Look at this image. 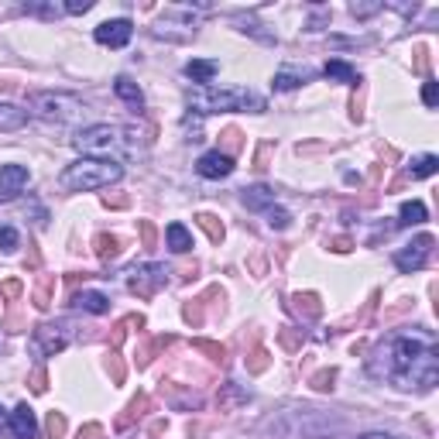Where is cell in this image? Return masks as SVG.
I'll use <instances>...</instances> for the list:
<instances>
[{
	"instance_id": "cell-1",
	"label": "cell",
	"mask_w": 439,
	"mask_h": 439,
	"mask_svg": "<svg viewBox=\"0 0 439 439\" xmlns=\"http://www.w3.org/2000/svg\"><path fill=\"white\" fill-rule=\"evenodd\" d=\"M367 374L398 391H433L439 381V344L425 326L388 333L367 357Z\"/></svg>"
},
{
	"instance_id": "cell-2",
	"label": "cell",
	"mask_w": 439,
	"mask_h": 439,
	"mask_svg": "<svg viewBox=\"0 0 439 439\" xmlns=\"http://www.w3.org/2000/svg\"><path fill=\"white\" fill-rule=\"evenodd\" d=\"M73 144L86 158L124 162V158H137V152H141V131L137 127H120V124H90V127L76 131Z\"/></svg>"
},
{
	"instance_id": "cell-3",
	"label": "cell",
	"mask_w": 439,
	"mask_h": 439,
	"mask_svg": "<svg viewBox=\"0 0 439 439\" xmlns=\"http://www.w3.org/2000/svg\"><path fill=\"white\" fill-rule=\"evenodd\" d=\"M192 114L210 117V114H227V110H250V114H265L268 103L265 96L250 93V90H213V86H196L186 93Z\"/></svg>"
},
{
	"instance_id": "cell-4",
	"label": "cell",
	"mask_w": 439,
	"mask_h": 439,
	"mask_svg": "<svg viewBox=\"0 0 439 439\" xmlns=\"http://www.w3.org/2000/svg\"><path fill=\"white\" fill-rule=\"evenodd\" d=\"M124 179V165L120 162H110V158H79L73 165H65L62 175H58V186L65 192H96L107 189Z\"/></svg>"
},
{
	"instance_id": "cell-5",
	"label": "cell",
	"mask_w": 439,
	"mask_h": 439,
	"mask_svg": "<svg viewBox=\"0 0 439 439\" xmlns=\"http://www.w3.org/2000/svg\"><path fill=\"white\" fill-rule=\"evenodd\" d=\"M24 103H28V110L41 120H48V124H73L83 117L86 110V103H83V96L76 93H65V90H45V93H28L24 96Z\"/></svg>"
},
{
	"instance_id": "cell-6",
	"label": "cell",
	"mask_w": 439,
	"mask_h": 439,
	"mask_svg": "<svg viewBox=\"0 0 439 439\" xmlns=\"http://www.w3.org/2000/svg\"><path fill=\"white\" fill-rule=\"evenodd\" d=\"M210 11V7H192V4H175V7H165V14L154 21L152 35L154 38H169V41H189L199 28V14Z\"/></svg>"
},
{
	"instance_id": "cell-7",
	"label": "cell",
	"mask_w": 439,
	"mask_h": 439,
	"mask_svg": "<svg viewBox=\"0 0 439 439\" xmlns=\"http://www.w3.org/2000/svg\"><path fill=\"white\" fill-rule=\"evenodd\" d=\"M162 285H169V268L165 265H134L127 271V288H131L134 295H141V299H152L154 292Z\"/></svg>"
},
{
	"instance_id": "cell-8",
	"label": "cell",
	"mask_w": 439,
	"mask_h": 439,
	"mask_svg": "<svg viewBox=\"0 0 439 439\" xmlns=\"http://www.w3.org/2000/svg\"><path fill=\"white\" fill-rule=\"evenodd\" d=\"M73 340V333H69V323H38L35 326V333H31V344L38 350L41 357H55L62 354L65 347Z\"/></svg>"
},
{
	"instance_id": "cell-9",
	"label": "cell",
	"mask_w": 439,
	"mask_h": 439,
	"mask_svg": "<svg viewBox=\"0 0 439 439\" xmlns=\"http://www.w3.org/2000/svg\"><path fill=\"white\" fill-rule=\"evenodd\" d=\"M433 244H436V237H433V233H422V237H416L412 244H405L401 250H395V268H398V271H405V275H412V271L425 268L429 254H433Z\"/></svg>"
},
{
	"instance_id": "cell-10",
	"label": "cell",
	"mask_w": 439,
	"mask_h": 439,
	"mask_svg": "<svg viewBox=\"0 0 439 439\" xmlns=\"http://www.w3.org/2000/svg\"><path fill=\"white\" fill-rule=\"evenodd\" d=\"M131 35H134V24L127 18H110V21H103V24H96V31H93V38L100 45H107V48H124L131 41Z\"/></svg>"
},
{
	"instance_id": "cell-11",
	"label": "cell",
	"mask_w": 439,
	"mask_h": 439,
	"mask_svg": "<svg viewBox=\"0 0 439 439\" xmlns=\"http://www.w3.org/2000/svg\"><path fill=\"white\" fill-rule=\"evenodd\" d=\"M7 429H11V436L14 439H38V419H35V408H31L28 401H21L18 408L11 412V419H7Z\"/></svg>"
},
{
	"instance_id": "cell-12",
	"label": "cell",
	"mask_w": 439,
	"mask_h": 439,
	"mask_svg": "<svg viewBox=\"0 0 439 439\" xmlns=\"http://www.w3.org/2000/svg\"><path fill=\"white\" fill-rule=\"evenodd\" d=\"M28 182H31V172L24 165H4L0 169V203H11L18 192H24Z\"/></svg>"
},
{
	"instance_id": "cell-13",
	"label": "cell",
	"mask_w": 439,
	"mask_h": 439,
	"mask_svg": "<svg viewBox=\"0 0 439 439\" xmlns=\"http://www.w3.org/2000/svg\"><path fill=\"white\" fill-rule=\"evenodd\" d=\"M196 172L203 175V179H227L230 172H233V158H230L227 152H206L199 154V162H196Z\"/></svg>"
},
{
	"instance_id": "cell-14",
	"label": "cell",
	"mask_w": 439,
	"mask_h": 439,
	"mask_svg": "<svg viewBox=\"0 0 439 439\" xmlns=\"http://www.w3.org/2000/svg\"><path fill=\"white\" fill-rule=\"evenodd\" d=\"M114 93L120 96V100H124L131 110H137V114L144 110V93H141V86H137L131 76H117L114 79Z\"/></svg>"
},
{
	"instance_id": "cell-15",
	"label": "cell",
	"mask_w": 439,
	"mask_h": 439,
	"mask_svg": "<svg viewBox=\"0 0 439 439\" xmlns=\"http://www.w3.org/2000/svg\"><path fill=\"white\" fill-rule=\"evenodd\" d=\"M216 73H220V62L216 58H192V62H186V76L192 83H199V86H210Z\"/></svg>"
},
{
	"instance_id": "cell-16",
	"label": "cell",
	"mask_w": 439,
	"mask_h": 439,
	"mask_svg": "<svg viewBox=\"0 0 439 439\" xmlns=\"http://www.w3.org/2000/svg\"><path fill=\"white\" fill-rule=\"evenodd\" d=\"M73 306L83 309V312H93V316H103L110 309V299L103 292H76L73 295Z\"/></svg>"
},
{
	"instance_id": "cell-17",
	"label": "cell",
	"mask_w": 439,
	"mask_h": 439,
	"mask_svg": "<svg viewBox=\"0 0 439 439\" xmlns=\"http://www.w3.org/2000/svg\"><path fill=\"white\" fill-rule=\"evenodd\" d=\"M240 203L248 210H268V206H275V192L268 186H248V189H240Z\"/></svg>"
},
{
	"instance_id": "cell-18",
	"label": "cell",
	"mask_w": 439,
	"mask_h": 439,
	"mask_svg": "<svg viewBox=\"0 0 439 439\" xmlns=\"http://www.w3.org/2000/svg\"><path fill=\"white\" fill-rule=\"evenodd\" d=\"M323 76L337 79V83H347V86H357V83H361V73H357L354 65H347L344 58H329L326 69H323Z\"/></svg>"
},
{
	"instance_id": "cell-19",
	"label": "cell",
	"mask_w": 439,
	"mask_h": 439,
	"mask_svg": "<svg viewBox=\"0 0 439 439\" xmlns=\"http://www.w3.org/2000/svg\"><path fill=\"white\" fill-rule=\"evenodd\" d=\"M28 124V110H18L14 103H0V134L21 131Z\"/></svg>"
},
{
	"instance_id": "cell-20",
	"label": "cell",
	"mask_w": 439,
	"mask_h": 439,
	"mask_svg": "<svg viewBox=\"0 0 439 439\" xmlns=\"http://www.w3.org/2000/svg\"><path fill=\"white\" fill-rule=\"evenodd\" d=\"M425 203H419V199H408V203H401V213H398V227H419V223H425Z\"/></svg>"
},
{
	"instance_id": "cell-21",
	"label": "cell",
	"mask_w": 439,
	"mask_h": 439,
	"mask_svg": "<svg viewBox=\"0 0 439 439\" xmlns=\"http://www.w3.org/2000/svg\"><path fill=\"white\" fill-rule=\"evenodd\" d=\"M292 309L299 312V316H306V319H316L319 312H323V302H319V295H312V292H295L292 295Z\"/></svg>"
},
{
	"instance_id": "cell-22",
	"label": "cell",
	"mask_w": 439,
	"mask_h": 439,
	"mask_svg": "<svg viewBox=\"0 0 439 439\" xmlns=\"http://www.w3.org/2000/svg\"><path fill=\"white\" fill-rule=\"evenodd\" d=\"M144 408H148V395H144V391H137V395L131 398V405L124 408V416L117 419V433H124L134 419H141V416H144Z\"/></svg>"
},
{
	"instance_id": "cell-23",
	"label": "cell",
	"mask_w": 439,
	"mask_h": 439,
	"mask_svg": "<svg viewBox=\"0 0 439 439\" xmlns=\"http://www.w3.org/2000/svg\"><path fill=\"white\" fill-rule=\"evenodd\" d=\"M439 172V158L436 154H419L408 162V179H429Z\"/></svg>"
},
{
	"instance_id": "cell-24",
	"label": "cell",
	"mask_w": 439,
	"mask_h": 439,
	"mask_svg": "<svg viewBox=\"0 0 439 439\" xmlns=\"http://www.w3.org/2000/svg\"><path fill=\"white\" fill-rule=\"evenodd\" d=\"M93 248H96V258L107 265V261H114L117 254H120V240H117L114 233H96V237H93Z\"/></svg>"
},
{
	"instance_id": "cell-25",
	"label": "cell",
	"mask_w": 439,
	"mask_h": 439,
	"mask_svg": "<svg viewBox=\"0 0 439 439\" xmlns=\"http://www.w3.org/2000/svg\"><path fill=\"white\" fill-rule=\"evenodd\" d=\"M165 237H169V248H172L175 254H186V250H192V233L182 227V223H169Z\"/></svg>"
},
{
	"instance_id": "cell-26",
	"label": "cell",
	"mask_w": 439,
	"mask_h": 439,
	"mask_svg": "<svg viewBox=\"0 0 439 439\" xmlns=\"http://www.w3.org/2000/svg\"><path fill=\"white\" fill-rule=\"evenodd\" d=\"M306 79H312V73H288V69H282V73H275L271 86L285 93V90H295V86H302Z\"/></svg>"
},
{
	"instance_id": "cell-27",
	"label": "cell",
	"mask_w": 439,
	"mask_h": 439,
	"mask_svg": "<svg viewBox=\"0 0 439 439\" xmlns=\"http://www.w3.org/2000/svg\"><path fill=\"white\" fill-rule=\"evenodd\" d=\"M196 223H199V227L210 233L213 244H220V240H223V223H220V220H216L213 213H199V216H196Z\"/></svg>"
},
{
	"instance_id": "cell-28",
	"label": "cell",
	"mask_w": 439,
	"mask_h": 439,
	"mask_svg": "<svg viewBox=\"0 0 439 439\" xmlns=\"http://www.w3.org/2000/svg\"><path fill=\"white\" fill-rule=\"evenodd\" d=\"M52 288H55V278H52V275H45V278L38 282V288H35V306H38V309L52 306Z\"/></svg>"
},
{
	"instance_id": "cell-29",
	"label": "cell",
	"mask_w": 439,
	"mask_h": 439,
	"mask_svg": "<svg viewBox=\"0 0 439 439\" xmlns=\"http://www.w3.org/2000/svg\"><path fill=\"white\" fill-rule=\"evenodd\" d=\"M265 216H268V227L271 230H288L292 227V216H288V210H282V206H268Z\"/></svg>"
},
{
	"instance_id": "cell-30",
	"label": "cell",
	"mask_w": 439,
	"mask_h": 439,
	"mask_svg": "<svg viewBox=\"0 0 439 439\" xmlns=\"http://www.w3.org/2000/svg\"><path fill=\"white\" fill-rule=\"evenodd\" d=\"M237 24H244V28H240L244 35H254V38H261V41H265V45H275V35H268V31H261V24H258V21H254V18H244V14H240V18H237Z\"/></svg>"
},
{
	"instance_id": "cell-31",
	"label": "cell",
	"mask_w": 439,
	"mask_h": 439,
	"mask_svg": "<svg viewBox=\"0 0 439 439\" xmlns=\"http://www.w3.org/2000/svg\"><path fill=\"white\" fill-rule=\"evenodd\" d=\"M21 244V237H18V230L14 227H7V223H0V250L4 254H14Z\"/></svg>"
},
{
	"instance_id": "cell-32",
	"label": "cell",
	"mask_w": 439,
	"mask_h": 439,
	"mask_svg": "<svg viewBox=\"0 0 439 439\" xmlns=\"http://www.w3.org/2000/svg\"><path fill=\"white\" fill-rule=\"evenodd\" d=\"M248 398H250L248 391H237V384L227 381V384H223V398H220V408L227 412V408H233V401H248Z\"/></svg>"
},
{
	"instance_id": "cell-33",
	"label": "cell",
	"mask_w": 439,
	"mask_h": 439,
	"mask_svg": "<svg viewBox=\"0 0 439 439\" xmlns=\"http://www.w3.org/2000/svg\"><path fill=\"white\" fill-rule=\"evenodd\" d=\"M268 364H271L268 350H265V347H254V354L248 357V371H250V374H261V371H268Z\"/></svg>"
},
{
	"instance_id": "cell-34",
	"label": "cell",
	"mask_w": 439,
	"mask_h": 439,
	"mask_svg": "<svg viewBox=\"0 0 439 439\" xmlns=\"http://www.w3.org/2000/svg\"><path fill=\"white\" fill-rule=\"evenodd\" d=\"M192 347H196V350H203V354H210V361L223 364V357H227L223 344H213V340H192Z\"/></svg>"
},
{
	"instance_id": "cell-35",
	"label": "cell",
	"mask_w": 439,
	"mask_h": 439,
	"mask_svg": "<svg viewBox=\"0 0 439 439\" xmlns=\"http://www.w3.org/2000/svg\"><path fill=\"white\" fill-rule=\"evenodd\" d=\"M45 429H48V436H52V439H62V436H65V416H62V412H48Z\"/></svg>"
},
{
	"instance_id": "cell-36",
	"label": "cell",
	"mask_w": 439,
	"mask_h": 439,
	"mask_svg": "<svg viewBox=\"0 0 439 439\" xmlns=\"http://www.w3.org/2000/svg\"><path fill=\"white\" fill-rule=\"evenodd\" d=\"M278 340H282V347H285V350H299V347H302V329L295 333L292 326H282V333H278Z\"/></svg>"
},
{
	"instance_id": "cell-37",
	"label": "cell",
	"mask_w": 439,
	"mask_h": 439,
	"mask_svg": "<svg viewBox=\"0 0 439 439\" xmlns=\"http://www.w3.org/2000/svg\"><path fill=\"white\" fill-rule=\"evenodd\" d=\"M333 381H337V371L329 367V371H319V374L312 378V388H316V391H329V388H333Z\"/></svg>"
},
{
	"instance_id": "cell-38",
	"label": "cell",
	"mask_w": 439,
	"mask_h": 439,
	"mask_svg": "<svg viewBox=\"0 0 439 439\" xmlns=\"http://www.w3.org/2000/svg\"><path fill=\"white\" fill-rule=\"evenodd\" d=\"M378 11H384V4H350V14L354 18H371Z\"/></svg>"
},
{
	"instance_id": "cell-39",
	"label": "cell",
	"mask_w": 439,
	"mask_h": 439,
	"mask_svg": "<svg viewBox=\"0 0 439 439\" xmlns=\"http://www.w3.org/2000/svg\"><path fill=\"white\" fill-rule=\"evenodd\" d=\"M21 292H24V285H21V278H7V282L0 285V295H4V299H18Z\"/></svg>"
},
{
	"instance_id": "cell-40",
	"label": "cell",
	"mask_w": 439,
	"mask_h": 439,
	"mask_svg": "<svg viewBox=\"0 0 439 439\" xmlns=\"http://www.w3.org/2000/svg\"><path fill=\"white\" fill-rule=\"evenodd\" d=\"M182 316H186V319H189L192 326H199V323H203V309H199V299H196V302H186Z\"/></svg>"
},
{
	"instance_id": "cell-41",
	"label": "cell",
	"mask_w": 439,
	"mask_h": 439,
	"mask_svg": "<svg viewBox=\"0 0 439 439\" xmlns=\"http://www.w3.org/2000/svg\"><path fill=\"white\" fill-rule=\"evenodd\" d=\"M79 439H103V425H100V422H86V425H79Z\"/></svg>"
},
{
	"instance_id": "cell-42",
	"label": "cell",
	"mask_w": 439,
	"mask_h": 439,
	"mask_svg": "<svg viewBox=\"0 0 439 439\" xmlns=\"http://www.w3.org/2000/svg\"><path fill=\"white\" fill-rule=\"evenodd\" d=\"M31 391H35V395H45V391H48V378H45V371H35V374H31Z\"/></svg>"
},
{
	"instance_id": "cell-43",
	"label": "cell",
	"mask_w": 439,
	"mask_h": 439,
	"mask_svg": "<svg viewBox=\"0 0 439 439\" xmlns=\"http://www.w3.org/2000/svg\"><path fill=\"white\" fill-rule=\"evenodd\" d=\"M436 96H439L436 83H433V79H429V83H425V86H422V103H425V107H436Z\"/></svg>"
},
{
	"instance_id": "cell-44",
	"label": "cell",
	"mask_w": 439,
	"mask_h": 439,
	"mask_svg": "<svg viewBox=\"0 0 439 439\" xmlns=\"http://www.w3.org/2000/svg\"><path fill=\"white\" fill-rule=\"evenodd\" d=\"M86 11H93V0H73V4H65V14H86Z\"/></svg>"
},
{
	"instance_id": "cell-45",
	"label": "cell",
	"mask_w": 439,
	"mask_h": 439,
	"mask_svg": "<svg viewBox=\"0 0 439 439\" xmlns=\"http://www.w3.org/2000/svg\"><path fill=\"white\" fill-rule=\"evenodd\" d=\"M141 237H144V248H154V223L152 220H141Z\"/></svg>"
},
{
	"instance_id": "cell-46",
	"label": "cell",
	"mask_w": 439,
	"mask_h": 439,
	"mask_svg": "<svg viewBox=\"0 0 439 439\" xmlns=\"http://www.w3.org/2000/svg\"><path fill=\"white\" fill-rule=\"evenodd\" d=\"M110 367H114V384L124 381V364H120V357L117 354H110Z\"/></svg>"
},
{
	"instance_id": "cell-47",
	"label": "cell",
	"mask_w": 439,
	"mask_h": 439,
	"mask_svg": "<svg viewBox=\"0 0 439 439\" xmlns=\"http://www.w3.org/2000/svg\"><path fill=\"white\" fill-rule=\"evenodd\" d=\"M329 248L337 250V254H347V250L354 248V244H350V240H347V237H337V240H333V244H329Z\"/></svg>"
},
{
	"instance_id": "cell-48",
	"label": "cell",
	"mask_w": 439,
	"mask_h": 439,
	"mask_svg": "<svg viewBox=\"0 0 439 439\" xmlns=\"http://www.w3.org/2000/svg\"><path fill=\"white\" fill-rule=\"evenodd\" d=\"M357 439H401V436H395V433H364Z\"/></svg>"
},
{
	"instance_id": "cell-49",
	"label": "cell",
	"mask_w": 439,
	"mask_h": 439,
	"mask_svg": "<svg viewBox=\"0 0 439 439\" xmlns=\"http://www.w3.org/2000/svg\"><path fill=\"white\" fill-rule=\"evenodd\" d=\"M7 419H11V416H7V412H4V405H0V436H4V429H7Z\"/></svg>"
}]
</instances>
